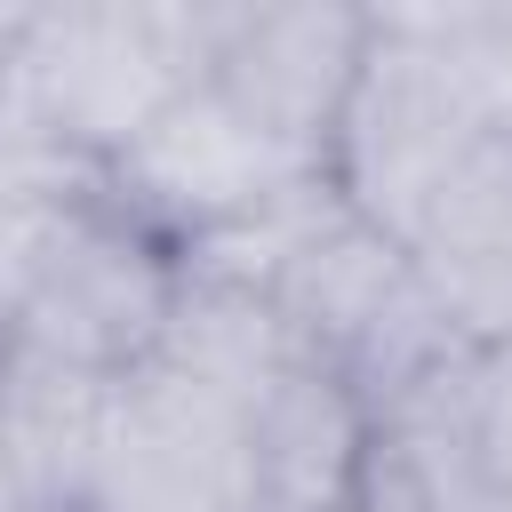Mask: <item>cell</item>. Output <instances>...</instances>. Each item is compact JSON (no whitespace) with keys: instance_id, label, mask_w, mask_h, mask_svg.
Here are the masks:
<instances>
[{"instance_id":"obj_2","label":"cell","mask_w":512,"mask_h":512,"mask_svg":"<svg viewBox=\"0 0 512 512\" xmlns=\"http://www.w3.org/2000/svg\"><path fill=\"white\" fill-rule=\"evenodd\" d=\"M480 144H488V120L440 32V8H368V48L328 144V184L344 192V208L408 248L432 192Z\"/></svg>"},{"instance_id":"obj_4","label":"cell","mask_w":512,"mask_h":512,"mask_svg":"<svg viewBox=\"0 0 512 512\" xmlns=\"http://www.w3.org/2000/svg\"><path fill=\"white\" fill-rule=\"evenodd\" d=\"M176 248L152 240L136 216H120L104 192L64 200L0 312V336L16 352L88 368V376H128L136 360L160 352V328L176 312Z\"/></svg>"},{"instance_id":"obj_12","label":"cell","mask_w":512,"mask_h":512,"mask_svg":"<svg viewBox=\"0 0 512 512\" xmlns=\"http://www.w3.org/2000/svg\"><path fill=\"white\" fill-rule=\"evenodd\" d=\"M176 264H184V256H176ZM152 360H168V368H184V376H200V384H216V392H232V400H256L296 352H288V336H280V320H272V296L184 272V280H176V312H168Z\"/></svg>"},{"instance_id":"obj_13","label":"cell","mask_w":512,"mask_h":512,"mask_svg":"<svg viewBox=\"0 0 512 512\" xmlns=\"http://www.w3.org/2000/svg\"><path fill=\"white\" fill-rule=\"evenodd\" d=\"M96 192V168L72 160L40 112L0 80V208H64V200H88Z\"/></svg>"},{"instance_id":"obj_11","label":"cell","mask_w":512,"mask_h":512,"mask_svg":"<svg viewBox=\"0 0 512 512\" xmlns=\"http://www.w3.org/2000/svg\"><path fill=\"white\" fill-rule=\"evenodd\" d=\"M344 512H496L464 432V352L368 416V448Z\"/></svg>"},{"instance_id":"obj_14","label":"cell","mask_w":512,"mask_h":512,"mask_svg":"<svg viewBox=\"0 0 512 512\" xmlns=\"http://www.w3.org/2000/svg\"><path fill=\"white\" fill-rule=\"evenodd\" d=\"M464 432L496 512H512V344L464 352Z\"/></svg>"},{"instance_id":"obj_15","label":"cell","mask_w":512,"mask_h":512,"mask_svg":"<svg viewBox=\"0 0 512 512\" xmlns=\"http://www.w3.org/2000/svg\"><path fill=\"white\" fill-rule=\"evenodd\" d=\"M440 32L464 64L488 136H512V8H440Z\"/></svg>"},{"instance_id":"obj_9","label":"cell","mask_w":512,"mask_h":512,"mask_svg":"<svg viewBox=\"0 0 512 512\" xmlns=\"http://www.w3.org/2000/svg\"><path fill=\"white\" fill-rule=\"evenodd\" d=\"M112 376L16 352L0 336V464L16 512H88Z\"/></svg>"},{"instance_id":"obj_7","label":"cell","mask_w":512,"mask_h":512,"mask_svg":"<svg viewBox=\"0 0 512 512\" xmlns=\"http://www.w3.org/2000/svg\"><path fill=\"white\" fill-rule=\"evenodd\" d=\"M368 48V8L352 0H232L216 56H208V88L288 160L328 176V144H336V112L352 96Z\"/></svg>"},{"instance_id":"obj_8","label":"cell","mask_w":512,"mask_h":512,"mask_svg":"<svg viewBox=\"0 0 512 512\" xmlns=\"http://www.w3.org/2000/svg\"><path fill=\"white\" fill-rule=\"evenodd\" d=\"M408 264L464 352L512 344V136H488L416 216Z\"/></svg>"},{"instance_id":"obj_5","label":"cell","mask_w":512,"mask_h":512,"mask_svg":"<svg viewBox=\"0 0 512 512\" xmlns=\"http://www.w3.org/2000/svg\"><path fill=\"white\" fill-rule=\"evenodd\" d=\"M88 512H256L248 400L168 360L112 376Z\"/></svg>"},{"instance_id":"obj_6","label":"cell","mask_w":512,"mask_h":512,"mask_svg":"<svg viewBox=\"0 0 512 512\" xmlns=\"http://www.w3.org/2000/svg\"><path fill=\"white\" fill-rule=\"evenodd\" d=\"M312 176H320V168H304V160H288L280 144H264V136L200 80V88H184L128 152L104 160L96 192H104L120 216H136L152 240H168V248L184 256L192 240L256 216L264 200H280V192H296V184H312Z\"/></svg>"},{"instance_id":"obj_1","label":"cell","mask_w":512,"mask_h":512,"mask_svg":"<svg viewBox=\"0 0 512 512\" xmlns=\"http://www.w3.org/2000/svg\"><path fill=\"white\" fill-rule=\"evenodd\" d=\"M232 0H64L32 8L8 56V88L40 128L104 176L184 88L208 80Z\"/></svg>"},{"instance_id":"obj_3","label":"cell","mask_w":512,"mask_h":512,"mask_svg":"<svg viewBox=\"0 0 512 512\" xmlns=\"http://www.w3.org/2000/svg\"><path fill=\"white\" fill-rule=\"evenodd\" d=\"M272 320L288 336L296 360L344 376L360 392V408H392L408 384H424L440 360H456L464 344L448 336V320L432 312L408 248L392 232H376L368 216H328L280 272H272Z\"/></svg>"},{"instance_id":"obj_10","label":"cell","mask_w":512,"mask_h":512,"mask_svg":"<svg viewBox=\"0 0 512 512\" xmlns=\"http://www.w3.org/2000/svg\"><path fill=\"white\" fill-rule=\"evenodd\" d=\"M248 440H256V512H344L368 448V408L344 376L288 360L248 400Z\"/></svg>"},{"instance_id":"obj_16","label":"cell","mask_w":512,"mask_h":512,"mask_svg":"<svg viewBox=\"0 0 512 512\" xmlns=\"http://www.w3.org/2000/svg\"><path fill=\"white\" fill-rule=\"evenodd\" d=\"M0 512H16V496H8V464H0Z\"/></svg>"}]
</instances>
